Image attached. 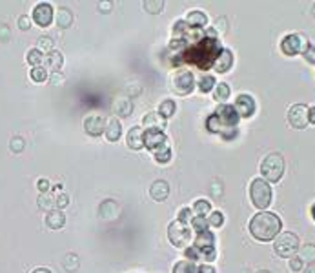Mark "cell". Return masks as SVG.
<instances>
[{
	"instance_id": "6da1fadb",
	"label": "cell",
	"mask_w": 315,
	"mask_h": 273,
	"mask_svg": "<svg viewBox=\"0 0 315 273\" xmlns=\"http://www.w3.org/2000/svg\"><path fill=\"white\" fill-rule=\"evenodd\" d=\"M282 228L281 219L277 217L272 211H259L255 213L250 221V233L253 238L261 240V242H268L279 235Z\"/></svg>"
},
{
	"instance_id": "7a4b0ae2",
	"label": "cell",
	"mask_w": 315,
	"mask_h": 273,
	"mask_svg": "<svg viewBox=\"0 0 315 273\" xmlns=\"http://www.w3.org/2000/svg\"><path fill=\"white\" fill-rule=\"evenodd\" d=\"M239 115L235 111V108L230 104H220L219 108L215 109L212 117L208 118V130L212 133H219L224 137V128H232L235 130L239 124Z\"/></svg>"
},
{
	"instance_id": "3957f363",
	"label": "cell",
	"mask_w": 315,
	"mask_h": 273,
	"mask_svg": "<svg viewBox=\"0 0 315 273\" xmlns=\"http://www.w3.org/2000/svg\"><path fill=\"white\" fill-rule=\"evenodd\" d=\"M284 157L281 153H268L261 162V173L266 182H279L284 175Z\"/></svg>"
},
{
	"instance_id": "277c9868",
	"label": "cell",
	"mask_w": 315,
	"mask_h": 273,
	"mask_svg": "<svg viewBox=\"0 0 315 273\" xmlns=\"http://www.w3.org/2000/svg\"><path fill=\"white\" fill-rule=\"evenodd\" d=\"M272 186H270V182H266L264 178H253L250 184V200L253 204L255 208L264 211V209L272 204Z\"/></svg>"
},
{
	"instance_id": "5b68a950",
	"label": "cell",
	"mask_w": 315,
	"mask_h": 273,
	"mask_svg": "<svg viewBox=\"0 0 315 273\" xmlns=\"http://www.w3.org/2000/svg\"><path fill=\"white\" fill-rule=\"evenodd\" d=\"M273 250L282 259H292L299 252V237L295 233H292V231H284L279 237H275Z\"/></svg>"
},
{
	"instance_id": "8992f818",
	"label": "cell",
	"mask_w": 315,
	"mask_h": 273,
	"mask_svg": "<svg viewBox=\"0 0 315 273\" xmlns=\"http://www.w3.org/2000/svg\"><path fill=\"white\" fill-rule=\"evenodd\" d=\"M168 238L175 248H188L191 240V228L190 224H184L181 221H173L168 226Z\"/></svg>"
},
{
	"instance_id": "52a82bcc",
	"label": "cell",
	"mask_w": 315,
	"mask_h": 273,
	"mask_svg": "<svg viewBox=\"0 0 315 273\" xmlns=\"http://www.w3.org/2000/svg\"><path fill=\"white\" fill-rule=\"evenodd\" d=\"M310 42L304 35L301 33H290L284 39L281 40V51L288 56H295V55H304V51L308 49Z\"/></svg>"
},
{
	"instance_id": "ba28073f",
	"label": "cell",
	"mask_w": 315,
	"mask_h": 273,
	"mask_svg": "<svg viewBox=\"0 0 315 273\" xmlns=\"http://www.w3.org/2000/svg\"><path fill=\"white\" fill-rule=\"evenodd\" d=\"M193 86H195V78L190 70H179L173 73L171 89L175 91L177 95H190Z\"/></svg>"
},
{
	"instance_id": "9c48e42d",
	"label": "cell",
	"mask_w": 315,
	"mask_h": 273,
	"mask_svg": "<svg viewBox=\"0 0 315 273\" xmlns=\"http://www.w3.org/2000/svg\"><path fill=\"white\" fill-rule=\"evenodd\" d=\"M288 122L295 130H304L308 126V108L304 104H294L288 109Z\"/></svg>"
},
{
	"instance_id": "30bf717a",
	"label": "cell",
	"mask_w": 315,
	"mask_h": 273,
	"mask_svg": "<svg viewBox=\"0 0 315 273\" xmlns=\"http://www.w3.org/2000/svg\"><path fill=\"white\" fill-rule=\"evenodd\" d=\"M33 22L40 27H48L53 22V6L48 2H40L33 9Z\"/></svg>"
},
{
	"instance_id": "8fae6325",
	"label": "cell",
	"mask_w": 315,
	"mask_h": 273,
	"mask_svg": "<svg viewBox=\"0 0 315 273\" xmlns=\"http://www.w3.org/2000/svg\"><path fill=\"white\" fill-rule=\"evenodd\" d=\"M235 111H237L239 117L242 118H250L251 115L255 113V100L251 95H248V93H242V95L237 97V100H235Z\"/></svg>"
},
{
	"instance_id": "7c38bea8",
	"label": "cell",
	"mask_w": 315,
	"mask_h": 273,
	"mask_svg": "<svg viewBox=\"0 0 315 273\" xmlns=\"http://www.w3.org/2000/svg\"><path fill=\"white\" fill-rule=\"evenodd\" d=\"M162 146H166L164 131H157V130L144 131V147H148L150 151H157V149Z\"/></svg>"
},
{
	"instance_id": "4fadbf2b",
	"label": "cell",
	"mask_w": 315,
	"mask_h": 273,
	"mask_svg": "<svg viewBox=\"0 0 315 273\" xmlns=\"http://www.w3.org/2000/svg\"><path fill=\"white\" fill-rule=\"evenodd\" d=\"M84 130L90 137H100L106 130V120L100 115H90L84 120Z\"/></svg>"
},
{
	"instance_id": "5bb4252c",
	"label": "cell",
	"mask_w": 315,
	"mask_h": 273,
	"mask_svg": "<svg viewBox=\"0 0 315 273\" xmlns=\"http://www.w3.org/2000/svg\"><path fill=\"white\" fill-rule=\"evenodd\" d=\"M150 197L155 200V202H164L169 197V184L166 180H162V178L155 180L150 186Z\"/></svg>"
},
{
	"instance_id": "9a60e30c",
	"label": "cell",
	"mask_w": 315,
	"mask_h": 273,
	"mask_svg": "<svg viewBox=\"0 0 315 273\" xmlns=\"http://www.w3.org/2000/svg\"><path fill=\"white\" fill-rule=\"evenodd\" d=\"M193 246L197 248L201 252V255H203L204 252H210V250H215V237H213V233L210 230L208 231H203V233H197V237H195V242Z\"/></svg>"
},
{
	"instance_id": "2e32d148",
	"label": "cell",
	"mask_w": 315,
	"mask_h": 273,
	"mask_svg": "<svg viewBox=\"0 0 315 273\" xmlns=\"http://www.w3.org/2000/svg\"><path fill=\"white\" fill-rule=\"evenodd\" d=\"M232 66H233V53L230 49H220L219 56L213 62V70L217 73H226V71L232 70Z\"/></svg>"
},
{
	"instance_id": "e0dca14e",
	"label": "cell",
	"mask_w": 315,
	"mask_h": 273,
	"mask_svg": "<svg viewBox=\"0 0 315 273\" xmlns=\"http://www.w3.org/2000/svg\"><path fill=\"white\" fill-rule=\"evenodd\" d=\"M126 142H128V146H130L131 149H135V151L142 149L144 147V131L138 126L131 128V130L128 131V135H126Z\"/></svg>"
},
{
	"instance_id": "ac0fdd59",
	"label": "cell",
	"mask_w": 315,
	"mask_h": 273,
	"mask_svg": "<svg viewBox=\"0 0 315 273\" xmlns=\"http://www.w3.org/2000/svg\"><path fill=\"white\" fill-rule=\"evenodd\" d=\"M142 124H144V128H148V130L162 131L166 128V118L162 117L159 111H151V113H148L146 117H144Z\"/></svg>"
},
{
	"instance_id": "d6986e66",
	"label": "cell",
	"mask_w": 315,
	"mask_h": 273,
	"mask_svg": "<svg viewBox=\"0 0 315 273\" xmlns=\"http://www.w3.org/2000/svg\"><path fill=\"white\" fill-rule=\"evenodd\" d=\"M104 135H106V140L108 142H117L121 139L122 135V126L119 118H109L106 120V130H104Z\"/></svg>"
},
{
	"instance_id": "ffe728a7",
	"label": "cell",
	"mask_w": 315,
	"mask_h": 273,
	"mask_svg": "<svg viewBox=\"0 0 315 273\" xmlns=\"http://www.w3.org/2000/svg\"><path fill=\"white\" fill-rule=\"evenodd\" d=\"M46 224L49 230H61L66 224V215L62 209H53L46 215Z\"/></svg>"
},
{
	"instance_id": "44dd1931",
	"label": "cell",
	"mask_w": 315,
	"mask_h": 273,
	"mask_svg": "<svg viewBox=\"0 0 315 273\" xmlns=\"http://www.w3.org/2000/svg\"><path fill=\"white\" fill-rule=\"evenodd\" d=\"M186 24H188L190 27H195V29H203V27L208 24V17L204 11L195 9V11H190V13H188V17H186Z\"/></svg>"
},
{
	"instance_id": "7402d4cb",
	"label": "cell",
	"mask_w": 315,
	"mask_h": 273,
	"mask_svg": "<svg viewBox=\"0 0 315 273\" xmlns=\"http://www.w3.org/2000/svg\"><path fill=\"white\" fill-rule=\"evenodd\" d=\"M44 64L48 66L53 73H59L61 68L64 66V56H62L61 51H55V49H53L51 53H48V55L44 56Z\"/></svg>"
},
{
	"instance_id": "603a6c76",
	"label": "cell",
	"mask_w": 315,
	"mask_h": 273,
	"mask_svg": "<svg viewBox=\"0 0 315 273\" xmlns=\"http://www.w3.org/2000/svg\"><path fill=\"white\" fill-rule=\"evenodd\" d=\"M113 108H115V111L119 113L121 117H130L131 111H133V106H131L128 97H119V99H115Z\"/></svg>"
},
{
	"instance_id": "cb8c5ba5",
	"label": "cell",
	"mask_w": 315,
	"mask_h": 273,
	"mask_svg": "<svg viewBox=\"0 0 315 273\" xmlns=\"http://www.w3.org/2000/svg\"><path fill=\"white\" fill-rule=\"evenodd\" d=\"M71 24H73V13L68 8H59V11H56V26L66 29Z\"/></svg>"
},
{
	"instance_id": "d4e9b609",
	"label": "cell",
	"mask_w": 315,
	"mask_h": 273,
	"mask_svg": "<svg viewBox=\"0 0 315 273\" xmlns=\"http://www.w3.org/2000/svg\"><path fill=\"white\" fill-rule=\"evenodd\" d=\"M230 95H232V89H230V86L226 82H219L215 86V89H213V99L217 102H226L230 99Z\"/></svg>"
},
{
	"instance_id": "484cf974",
	"label": "cell",
	"mask_w": 315,
	"mask_h": 273,
	"mask_svg": "<svg viewBox=\"0 0 315 273\" xmlns=\"http://www.w3.org/2000/svg\"><path fill=\"white\" fill-rule=\"evenodd\" d=\"M191 211L195 213V217H206L212 213V204L208 202V200L201 199V200H195L193 202V209Z\"/></svg>"
},
{
	"instance_id": "4316f807",
	"label": "cell",
	"mask_w": 315,
	"mask_h": 273,
	"mask_svg": "<svg viewBox=\"0 0 315 273\" xmlns=\"http://www.w3.org/2000/svg\"><path fill=\"white\" fill-rule=\"evenodd\" d=\"M175 109H177V104H175V100L173 99H164L159 104V113L164 118L173 117V115H175Z\"/></svg>"
},
{
	"instance_id": "83f0119b",
	"label": "cell",
	"mask_w": 315,
	"mask_h": 273,
	"mask_svg": "<svg viewBox=\"0 0 315 273\" xmlns=\"http://www.w3.org/2000/svg\"><path fill=\"white\" fill-rule=\"evenodd\" d=\"M297 257L302 260V262H308V264L315 262V246L313 244H306V246H302L301 250H299Z\"/></svg>"
},
{
	"instance_id": "f1b7e54d",
	"label": "cell",
	"mask_w": 315,
	"mask_h": 273,
	"mask_svg": "<svg viewBox=\"0 0 315 273\" xmlns=\"http://www.w3.org/2000/svg\"><path fill=\"white\" fill-rule=\"evenodd\" d=\"M153 157H155L157 162H160V164H166V162L171 161V147L166 144V146L159 147L157 151H153Z\"/></svg>"
},
{
	"instance_id": "f546056e",
	"label": "cell",
	"mask_w": 315,
	"mask_h": 273,
	"mask_svg": "<svg viewBox=\"0 0 315 273\" xmlns=\"http://www.w3.org/2000/svg\"><path fill=\"white\" fill-rule=\"evenodd\" d=\"M173 273H197V266L190 260H179L173 266Z\"/></svg>"
},
{
	"instance_id": "4dcf8cb0",
	"label": "cell",
	"mask_w": 315,
	"mask_h": 273,
	"mask_svg": "<svg viewBox=\"0 0 315 273\" xmlns=\"http://www.w3.org/2000/svg\"><path fill=\"white\" fill-rule=\"evenodd\" d=\"M26 60H27V64L33 66V68H39V66L44 62V56H42V53H40L37 48H31L30 51H27Z\"/></svg>"
},
{
	"instance_id": "1f68e13d",
	"label": "cell",
	"mask_w": 315,
	"mask_h": 273,
	"mask_svg": "<svg viewBox=\"0 0 315 273\" xmlns=\"http://www.w3.org/2000/svg\"><path fill=\"white\" fill-rule=\"evenodd\" d=\"M215 77L213 75H204L203 78H199V89L203 91V93H210V91H213V87H215Z\"/></svg>"
},
{
	"instance_id": "d6a6232c",
	"label": "cell",
	"mask_w": 315,
	"mask_h": 273,
	"mask_svg": "<svg viewBox=\"0 0 315 273\" xmlns=\"http://www.w3.org/2000/svg\"><path fill=\"white\" fill-rule=\"evenodd\" d=\"M144 9L151 15H159V13H162V9H164V2H162V0H146V2H144Z\"/></svg>"
},
{
	"instance_id": "836d02e7",
	"label": "cell",
	"mask_w": 315,
	"mask_h": 273,
	"mask_svg": "<svg viewBox=\"0 0 315 273\" xmlns=\"http://www.w3.org/2000/svg\"><path fill=\"white\" fill-rule=\"evenodd\" d=\"M62 264H64L66 271H77L80 260H78V257L75 255V253H68V255L64 257V260H62Z\"/></svg>"
},
{
	"instance_id": "e575fe53",
	"label": "cell",
	"mask_w": 315,
	"mask_h": 273,
	"mask_svg": "<svg viewBox=\"0 0 315 273\" xmlns=\"http://www.w3.org/2000/svg\"><path fill=\"white\" fill-rule=\"evenodd\" d=\"M37 204H39V208L44 209V211H53L55 199H53L51 195H48V193H42V195L39 197V200H37Z\"/></svg>"
},
{
	"instance_id": "d590c367",
	"label": "cell",
	"mask_w": 315,
	"mask_h": 273,
	"mask_svg": "<svg viewBox=\"0 0 315 273\" xmlns=\"http://www.w3.org/2000/svg\"><path fill=\"white\" fill-rule=\"evenodd\" d=\"M190 226H191V230H195V233H203V231L210 230L206 217H193L191 219V222H190Z\"/></svg>"
},
{
	"instance_id": "8d00e7d4",
	"label": "cell",
	"mask_w": 315,
	"mask_h": 273,
	"mask_svg": "<svg viewBox=\"0 0 315 273\" xmlns=\"http://www.w3.org/2000/svg\"><path fill=\"white\" fill-rule=\"evenodd\" d=\"M37 49H39L40 53H51L53 51V39L51 37H39V40H37Z\"/></svg>"
},
{
	"instance_id": "74e56055",
	"label": "cell",
	"mask_w": 315,
	"mask_h": 273,
	"mask_svg": "<svg viewBox=\"0 0 315 273\" xmlns=\"http://www.w3.org/2000/svg\"><path fill=\"white\" fill-rule=\"evenodd\" d=\"M206 221H208V226L220 228V226L224 224V215H222L220 211H212V213H210V217H208Z\"/></svg>"
},
{
	"instance_id": "f35d334b",
	"label": "cell",
	"mask_w": 315,
	"mask_h": 273,
	"mask_svg": "<svg viewBox=\"0 0 315 273\" xmlns=\"http://www.w3.org/2000/svg\"><path fill=\"white\" fill-rule=\"evenodd\" d=\"M31 78H33V82L40 84V82H44V80L48 78V71H46V68H42V66L33 68V70H31Z\"/></svg>"
},
{
	"instance_id": "ab89813d",
	"label": "cell",
	"mask_w": 315,
	"mask_h": 273,
	"mask_svg": "<svg viewBox=\"0 0 315 273\" xmlns=\"http://www.w3.org/2000/svg\"><path fill=\"white\" fill-rule=\"evenodd\" d=\"M24 146H26V142H24L22 137H13L11 142H9V149H11L13 153H20L22 149H24Z\"/></svg>"
},
{
	"instance_id": "60d3db41",
	"label": "cell",
	"mask_w": 315,
	"mask_h": 273,
	"mask_svg": "<svg viewBox=\"0 0 315 273\" xmlns=\"http://www.w3.org/2000/svg\"><path fill=\"white\" fill-rule=\"evenodd\" d=\"M193 217H195V215H193V211H191L190 208H181V209H179V217H177V221L184 222V224H190L191 219H193Z\"/></svg>"
},
{
	"instance_id": "b9f144b4",
	"label": "cell",
	"mask_w": 315,
	"mask_h": 273,
	"mask_svg": "<svg viewBox=\"0 0 315 273\" xmlns=\"http://www.w3.org/2000/svg\"><path fill=\"white\" fill-rule=\"evenodd\" d=\"M186 259L190 260V262H193V260H199V259H203V255H201V252L197 250L195 246H188L186 248Z\"/></svg>"
},
{
	"instance_id": "7bdbcfd3",
	"label": "cell",
	"mask_w": 315,
	"mask_h": 273,
	"mask_svg": "<svg viewBox=\"0 0 315 273\" xmlns=\"http://www.w3.org/2000/svg\"><path fill=\"white\" fill-rule=\"evenodd\" d=\"M69 204V197L66 195V193H59V195L55 197V206L56 209H64L66 206Z\"/></svg>"
},
{
	"instance_id": "ee69618b",
	"label": "cell",
	"mask_w": 315,
	"mask_h": 273,
	"mask_svg": "<svg viewBox=\"0 0 315 273\" xmlns=\"http://www.w3.org/2000/svg\"><path fill=\"white\" fill-rule=\"evenodd\" d=\"M302 266H304V262H302L299 257H292V259H290V269H292V271H301V269H304Z\"/></svg>"
},
{
	"instance_id": "f6af8a7d",
	"label": "cell",
	"mask_w": 315,
	"mask_h": 273,
	"mask_svg": "<svg viewBox=\"0 0 315 273\" xmlns=\"http://www.w3.org/2000/svg\"><path fill=\"white\" fill-rule=\"evenodd\" d=\"M18 27H20L22 31H27L31 27V18L27 17V15H22V17H18Z\"/></svg>"
},
{
	"instance_id": "bcb514c9",
	"label": "cell",
	"mask_w": 315,
	"mask_h": 273,
	"mask_svg": "<svg viewBox=\"0 0 315 273\" xmlns=\"http://www.w3.org/2000/svg\"><path fill=\"white\" fill-rule=\"evenodd\" d=\"M304 58H306V62H310V64H315V46H308V49L304 51Z\"/></svg>"
},
{
	"instance_id": "7dc6e473",
	"label": "cell",
	"mask_w": 315,
	"mask_h": 273,
	"mask_svg": "<svg viewBox=\"0 0 315 273\" xmlns=\"http://www.w3.org/2000/svg\"><path fill=\"white\" fill-rule=\"evenodd\" d=\"M37 188H39V191H42V193H48V190L51 188V184H49L48 178H39V182H37Z\"/></svg>"
},
{
	"instance_id": "c3c4849f",
	"label": "cell",
	"mask_w": 315,
	"mask_h": 273,
	"mask_svg": "<svg viewBox=\"0 0 315 273\" xmlns=\"http://www.w3.org/2000/svg\"><path fill=\"white\" fill-rule=\"evenodd\" d=\"M226 29H228V26H226V18L224 17H220L219 20H217V27H215V31L217 33H226Z\"/></svg>"
},
{
	"instance_id": "681fc988",
	"label": "cell",
	"mask_w": 315,
	"mask_h": 273,
	"mask_svg": "<svg viewBox=\"0 0 315 273\" xmlns=\"http://www.w3.org/2000/svg\"><path fill=\"white\" fill-rule=\"evenodd\" d=\"M113 9V2H99V11L100 13H109Z\"/></svg>"
},
{
	"instance_id": "f907efd6",
	"label": "cell",
	"mask_w": 315,
	"mask_h": 273,
	"mask_svg": "<svg viewBox=\"0 0 315 273\" xmlns=\"http://www.w3.org/2000/svg\"><path fill=\"white\" fill-rule=\"evenodd\" d=\"M197 273H217L215 268L210 264H203V266H197Z\"/></svg>"
},
{
	"instance_id": "816d5d0a",
	"label": "cell",
	"mask_w": 315,
	"mask_h": 273,
	"mask_svg": "<svg viewBox=\"0 0 315 273\" xmlns=\"http://www.w3.org/2000/svg\"><path fill=\"white\" fill-rule=\"evenodd\" d=\"M62 82H64V77H62L61 73H53L51 75V84H55V86H61Z\"/></svg>"
},
{
	"instance_id": "f5cc1de1",
	"label": "cell",
	"mask_w": 315,
	"mask_h": 273,
	"mask_svg": "<svg viewBox=\"0 0 315 273\" xmlns=\"http://www.w3.org/2000/svg\"><path fill=\"white\" fill-rule=\"evenodd\" d=\"M308 124H315V106L308 108Z\"/></svg>"
},
{
	"instance_id": "db71d44e",
	"label": "cell",
	"mask_w": 315,
	"mask_h": 273,
	"mask_svg": "<svg viewBox=\"0 0 315 273\" xmlns=\"http://www.w3.org/2000/svg\"><path fill=\"white\" fill-rule=\"evenodd\" d=\"M302 273H315V262L308 264V266H306V269H304V271H302Z\"/></svg>"
},
{
	"instance_id": "11a10c76",
	"label": "cell",
	"mask_w": 315,
	"mask_h": 273,
	"mask_svg": "<svg viewBox=\"0 0 315 273\" xmlns=\"http://www.w3.org/2000/svg\"><path fill=\"white\" fill-rule=\"evenodd\" d=\"M31 273H53L51 269H48V268H37V269H33Z\"/></svg>"
},
{
	"instance_id": "9f6ffc18",
	"label": "cell",
	"mask_w": 315,
	"mask_h": 273,
	"mask_svg": "<svg viewBox=\"0 0 315 273\" xmlns=\"http://www.w3.org/2000/svg\"><path fill=\"white\" fill-rule=\"evenodd\" d=\"M311 217H313V221H315V204L311 206Z\"/></svg>"
},
{
	"instance_id": "6f0895ef",
	"label": "cell",
	"mask_w": 315,
	"mask_h": 273,
	"mask_svg": "<svg viewBox=\"0 0 315 273\" xmlns=\"http://www.w3.org/2000/svg\"><path fill=\"white\" fill-rule=\"evenodd\" d=\"M257 273H272V271H268V269H263V271H257Z\"/></svg>"
},
{
	"instance_id": "680465c9",
	"label": "cell",
	"mask_w": 315,
	"mask_h": 273,
	"mask_svg": "<svg viewBox=\"0 0 315 273\" xmlns=\"http://www.w3.org/2000/svg\"><path fill=\"white\" fill-rule=\"evenodd\" d=\"M313 17H315V4H313Z\"/></svg>"
}]
</instances>
